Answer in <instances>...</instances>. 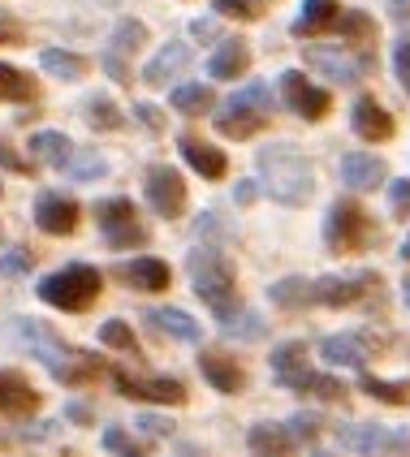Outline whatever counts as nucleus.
Instances as JSON below:
<instances>
[{"label": "nucleus", "mask_w": 410, "mask_h": 457, "mask_svg": "<svg viewBox=\"0 0 410 457\" xmlns=\"http://www.w3.org/2000/svg\"><path fill=\"white\" fill-rule=\"evenodd\" d=\"M268 104H272L268 87L255 82V87H247L242 96H233V100L216 112V129H221L225 138H251V134H259L264 121H268Z\"/></svg>", "instance_id": "39448f33"}, {"label": "nucleus", "mask_w": 410, "mask_h": 457, "mask_svg": "<svg viewBox=\"0 0 410 457\" xmlns=\"http://www.w3.org/2000/svg\"><path fill=\"white\" fill-rule=\"evenodd\" d=\"M320 350H324V362H337V367H363L372 358L363 337H329Z\"/></svg>", "instance_id": "cd10ccee"}, {"label": "nucleus", "mask_w": 410, "mask_h": 457, "mask_svg": "<svg viewBox=\"0 0 410 457\" xmlns=\"http://www.w3.org/2000/svg\"><path fill=\"white\" fill-rule=\"evenodd\" d=\"M233 199H238V204H251V199H255V181H238Z\"/></svg>", "instance_id": "603ef678"}, {"label": "nucleus", "mask_w": 410, "mask_h": 457, "mask_svg": "<svg viewBox=\"0 0 410 457\" xmlns=\"http://www.w3.org/2000/svg\"><path fill=\"white\" fill-rule=\"evenodd\" d=\"M389 169L381 155H367V152H355L341 160V181L346 186H355V190H376V186H385Z\"/></svg>", "instance_id": "dca6fc26"}, {"label": "nucleus", "mask_w": 410, "mask_h": 457, "mask_svg": "<svg viewBox=\"0 0 410 457\" xmlns=\"http://www.w3.org/2000/svg\"><path fill=\"white\" fill-rule=\"evenodd\" d=\"M372 280L376 277H324V280H311V285H315V303L320 306H350L367 294Z\"/></svg>", "instance_id": "6ab92c4d"}, {"label": "nucleus", "mask_w": 410, "mask_h": 457, "mask_svg": "<svg viewBox=\"0 0 410 457\" xmlns=\"http://www.w3.org/2000/svg\"><path fill=\"white\" fill-rule=\"evenodd\" d=\"M113 380H117V393H121V397H134V402L186 406V388H181V380H169V376H160V380H138V376H126V371H113Z\"/></svg>", "instance_id": "9d476101"}, {"label": "nucleus", "mask_w": 410, "mask_h": 457, "mask_svg": "<svg viewBox=\"0 0 410 457\" xmlns=\"http://www.w3.org/2000/svg\"><path fill=\"white\" fill-rule=\"evenodd\" d=\"M190 285L212 311H230L233 306V268L221 251H212V246L190 251Z\"/></svg>", "instance_id": "20e7f679"}, {"label": "nucleus", "mask_w": 410, "mask_h": 457, "mask_svg": "<svg viewBox=\"0 0 410 457\" xmlns=\"http://www.w3.org/2000/svg\"><path fill=\"white\" fill-rule=\"evenodd\" d=\"M104 445H108L113 453H126V457H138V453H143V445H138V440H134L130 432H121V428H108V432H104Z\"/></svg>", "instance_id": "79ce46f5"}, {"label": "nucleus", "mask_w": 410, "mask_h": 457, "mask_svg": "<svg viewBox=\"0 0 410 457\" xmlns=\"http://www.w3.org/2000/svg\"><path fill=\"white\" fill-rule=\"evenodd\" d=\"M39 298L56 311H87L100 298V272L87 263H70V268L39 280Z\"/></svg>", "instance_id": "7ed1b4c3"}, {"label": "nucleus", "mask_w": 410, "mask_h": 457, "mask_svg": "<svg viewBox=\"0 0 410 457\" xmlns=\"http://www.w3.org/2000/svg\"><path fill=\"white\" fill-rule=\"evenodd\" d=\"M186 65H190V48H186V44H164V48H160V56L147 65V74H143V78H147L152 87H160V82L178 78Z\"/></svg>", "instance_id": "393cba45"}, {"label": "nucleus", "mask_w": 410, "mask_h": 457, "mask_svg": "<svg viewBox=\"0 0 410 457\" xmlns=\"http://www.w3.org/2000/svg\"><path fill=\"white\" fill-rule=\"evenodd\" d=\"M134 112H138V121H143V126H147V129H160V126H164V117H160V112H155L152 104H138V108H134Z\"/></svg>", "instance_id": "09e8293b"}, {"label": "nucleus", "mask_w": 410, "mask_h": 457, "mask_svg": "<svg viewBox=\"0 0 410 457\" xmlns=\"http://www.w3.org/2000/svg\"><path fill=\"white\" fill-rule=\"evenodd\" d=\"M199 367H204L207 384H212L216 393H242V388H247V371H242L230 354H221V350L199 354Z\"/></svg>", "instance_id": "f3484780"}, {"label": "nucleus", "mask_w": 410, "mask_h": 457, "mask_svg": "<svg viewBox=\"0 0 410 457\" xmlns=\"http://www.w3.org/2000/svg\"><path fill=\"white\" fill-rule=\"evenodd\" d=\"M247 440H251L255 453H277L281 457V453H294V449H298L294 432H289V428H277V423H259V428H251Z\"/></svg>", "instance_id": "a878e982"}, {"label": "nucleus", "mask_w": 410, "mask_h": 457, "mask_svg": "<svg viewBox=\"0 0 410 457\" xmlns=\"http://www.w3.org/2000/svg\"><path fill=\"white\" fill-rule=\"evenodd\" d=\"M35 406H39V393L30 388V380L18 376V371H0V414L22 419V414H30Z\"/></svg>", "instance_id": "a211bd4d"}, {"label": "nucleus", "mask_w": 410, "mask_h": 457, "mask_svg": "<svg viewBox=\"0 0 410 457\" xmlns=\"http://www.w3.org/2000/svg\"><path fill=\"white\" fill-rule=\"evenodd\" d=\"M134 423H138V428H143L147 436H169V432H173V423H164L160 414H138Z\"/></svg>", "instance_id": "49530a36"}, {"label": "nucleus", "mask_w": 410, "mask_h": 457, "mask_svg": "<svg viewBox=\"0 0 410 457\" xmlns=\"http://www.w3.org/2000/svg\"><path fill=\"white\" fill-rule=\"evenodd\" d=\"M100 341L113 345V350H121V354H138V337H134L130 324H121V320H108L100 328Z\"/></svg>", "instance_id": "58836bf2"}, {"label": "nucleus", "mask_w": 410, "mask_h": 457, "mask_svg": "<svg viewBox=\"0 0 410 457\" xmlns=\"http://www.w3.org/2000/svg\"><path fill=\"white\" fill-rule=\"evenodd\" d=\"M147 320H152L155 332H169V337H178V341H199L204 328H199V320H190L186 311L178 306H160V311H147Z\"/></svg>", "instance_id": "b1692460"}, {"label": "nucleus", "mask_w": 410, "mask_h": 457, "mask_svg": "<svg viewBox=\"0 0 410 457\" xmlns=\"http://www.w3.org/2000/svg\"><path fill=\"white\" fill-rule=\"evenodd\" d=\"M65 414H70L74 423H87V419H91V410H87V406H78V402H74V406H65Z\"/></svg>", "instance_id": "5fc2aeb1"}, {"label": "nucleus", "mask_w": 410, "mask_h": 457, "mask_svg": "<svg viewBox=\"0 0 410 457\" xmlns=\"http://www.w3.org/2000/svg\"><path fill=\"white\" fill-rule=\"evenodd\" d=\"M121 280L138 294H160V289H169L173 268L164 259H130V263H121Z\"/></svg>", "instance_id": "4468645a"}, {"label": "nucleus", "mask_w": 410, "mask_h": 457, "mask_svg": "<svg viewBox=\"0 0 410 457\" xmlns=\"http://www.w3.org/2000/svg\"><path fill=\"white\" fill-rule=\"evenodd\" d=\"M0 44H22V30L13 22H0Z\"/></svg>", "instance_id": "3c124183"}, {"label": "nucleus", "mask_w": 410, "mask_h": 457, "mask_svg": "<svg viewBox=\"0 0 410 457\" xmlns=\"http://www.w3.org/2000/svg\"><path fill=\"white\" fill-rule=\"evenodd\" d=\"M221 328L238 341H255V337H264V320L255 311H233L230 306V311H221Z\"/></svg>", "instance_id": "473e14b6"}, {"label": "nucleus", "mask_w": 410, "mask_h": 457, "mask_svg": "<svg viewBox=\"0 0 410 457\" xmlns=\"http://www.w3.org/2000/svg\"><path fill=\"white\" fill-rule=\"evenodd\" d=\"M402 259H410V237H406V242H402Z\"/></svg>", "instance_id": "6e6d98bb"}, {"label": "nucleus", "mask_w": 410, "mask_h": 457, "mask_svg": "<svg viewBox=\"0 0 410 457\" xmlns=\"http://www.w3.org/2000/svg\"><path fill=\"white\" fill-rule=\"evenodd\" d=\"M181 155H186V164L195 169V173H204V178H225V152L221 147H212V143H204V138H195V134H186L178 143Z\"/></svg>", "instance_id": "412c9836"}, {"label": "nucleus", "mask_w": 410, "mask_h": 457, "mask_svg": "<svg viewBox=\"0 0 410 457\" xmlns=\"http://www.w3.org/2000/svg\"><path fill=\"white\" fill-rule=\"evenodd\" d=\"M272 371H277V380H281V384L298 380V376L307 371V350H303L298 341H285V345H277V354H272Z\"/></svg>", "instance_id": "7c9ffc66"}, {"label": "nucleus", "mask_w": 410, "mask_h": 457, "mask_svg": "<svg viewBox=\"0 0 410 457\" xmlns=\"http://www.w3.org/2000/svg\"><path fill=\"white\" fill-rule=\"evenodd\" d=\"M65 169H70V173H74L78 181H91V178H100V173H104V169H108V164H104V155L87 152V155H78V160H70Z\"/></svg>", "instance_id": "a19ab883"}, {"label": "nucleus", "mask_w": 410, "mask_h": 457, "mask_svg": "<svg viewBox=\"0 0 410 457\" xmlns=\"http://www.w3.org/2000/svg\"><path fill=\"white\" fill-rule=\"evenodd\" d=\"M363 388H367V397L389 402V406H406L410 402V384H389V380H376V376H363Z\"/></svg>", "instance_id": "e433bc0d"}, {"label": "nucleus", "mask_w": 410, "mask_h": 457, "mask_svg": "<svg viewBox=\"0 0 410 457\" xmlns=\"http://www.w3.org/2000/svg\"><path fill=\"white\" fill-rule=\"evenodd\" d=\"M389 9H393L397 22H410V0H389Z\"/></svg>", "instance_id": "864d4df0"}, {"label": "nucleus", "mask_w": 410, "mask_h": 457, "mask_svg": "<svg viewBox=\"0 0 410 457\" xmlns=\"http://www.w3.org/2000/svg\"><path fill=\"white\" fill-rule=\"evenodd\" d=\"M259 173H264V190L277 199V204H307L315 195V169L311 160H303L289 147H264L259 152Z\"/></svg>", "instance_id": "f03ea898"}, {"label": "nucleus", "mask_w": 410, "mask_h": 457, "mask_svg": "<svg viewBox=\"0 0 410 457\" xmlns=\"http://www.w3.org/2000/svg\"><path fill=\"white\" fill-rule=\"evenodd\" d=\"M147 44V26L134 22V18H126V22H117V30H113V52H138Z\"/></svg>", "instance_id": "4c0bfd02"}, {"label": "nucleus", "mask_w": 410, "mask_h": 457, "mask_svg": "<svg viewBox=\"0 0 410 457\" xmlns=\"http://www.w3.org/2000/svg\"><path fill=\"white\" fill-rule=\"evenodd\" d=\"M30 155H35L39 164H48V169H65V164L74 160V143H70L65 134H56V129H39V134L30 138Z\"/></svg>", "instance_id": "5701e85b"}, {"label": "nucleus", "mask_w": 410, "mask_h": 457, "mask_svg": "<svg viewBox=\"0 0 410 457\" xmlns=\"http://www.w3.org/2000/svg\"><path fill=\"white\" fill-rule=\"evenodd\" d=\"M268 298H272L277 306H285V311H294V306H311L315 303V285H311V280L289 277V280H277V285L268 289Z\"/></svg>", "instance_id": "c756f323"}, {"label": "nucleus", "mask_w": 410, "mask_h": 457, "mask_svg": "<svg viewBox=\"0 0 410 457\" xmlns=\"http://www.w3.org/2000/svg\"><path fill=\"white\" fill-rule=\"evenodd\" d=\"M247 65H251V48H247V39H225L221 48L212 52V61H207V74L221 78V82H230V78H242V74H247Z\"/></svg>", "instance_id": "aec40b11"}, {"label": "nucleus", "mask_w": 410, "mask_h": 457, "mask_svg": "<svg viewBox=\"0 0 410 457\" xmlns=\"http://www.w3.org/2000/svg\"><path fill=\"white\" fill-rule=\"evenodd\" d=\"M173 108L178 112H207L212 108V87H204V82H186V87H178L173 91Z\"/></svg>", "instance_id": "f704fd0d"}, {"label": "nucleus", "mask_w": 410, "mask_h": 457, "mask_svg": "<svg viewBox=\"0 0 410 457\" xmlns=\"http://www.w3.org/2000/svg\"><path fill=\"white\" fill-rule=\"evenodd\" d=\"M96 220H100L104 242H108L113 251H130V246H143V242H147V228L138 225L130 199H104V204L96 207Z\"/></svg>", "instance_id": "0eeeda50"}, {"label": "nucleus", "mask_w": 410, "mask_h": 457, "mask_svg": "<svg viewBox=\"0 0 410 457\" xmlns=\"http://www.w3.org/2000/svg\"><path fill=\"white\" fill-rule=\"evenodd\" d=\"M285 428L294 432V440H298V445H315V436L324 432V423H320V414H294V419H289Z\"/></svg>", "instance_id": "ea45409f"}, {"label": "nucleus", "mask_w": 410, "mask_h": 457, "mask_svg": "<svg viewBox=\"0 0 410 457\" xmlns=\"http://www.w3.org/2000/svg\"><path fill=\"white\" fill-rule=\"evenodd\" d=\"M39 65H44L48 74L65 78V82H74V78L87 74V61H82V56H74V52H61V48H48L44 56H39Z\"/></svg>", "instance_id": "72a5a7b5"}, {"label": "nucleus", "mask_w": 410, "mask_h": 457, "mask_svg": "<svg viewBox=\"0 0 410 457\" xmlns=\"http://www.w3.org/2000/svg\"><path fill=\"white\" fill-rule=\"evenodd\" d=\"M294 393H307V397H320V402H346V384L333 380V376H315V371H303L298 380H289Z\"/></svg>", "instance_id": "c85d7f7f"}, {"label": "nucleus", "mask_w": 410, "mask_h": 457, "mask_svg": "<svg viewBox=\"0 0 410 457\" xmlns=\"http://www.w3.org/2000/svg\"><path fill=\"white\" fill-rule=\"evenodd\" d=\"M216 13H221V18H242V22L259 18V9L247 4V0H216Z\"/></svg>", "instance_id": "c03bdc74"}, {"label": "nucleus", "mask_w": 410, "mask_h": 457, "mask_svg": "<svg viewBox=\"0 0 410 457\" xmlns=\"http://www.w3.org/2000/svg\"><path fill=\"white\" fill-rule=\"evenodd\" d=\"M82 117H87L96 129H121L126 126V112H121L113 100H104V96H91V100L82 104Z\"/></svg>", "instance_id": "2f4dec72"}, {"label": "nucleus", "mask_w": 410, "mask_h": 457, "mask_svg": "<svg viewBox=\"0 0 410 457\" xmlns=\"http://www.w3.org/2000/svg\"><path fill=\"white\" fill-rule=\"evenodd\" d=\"M0 160H4V164H9V169H13V173H30V164H26V160H18V155L9 152V147H4V143H0Z\"/></svg>", "instance_id": "8fccbe9b"}, {"label": "nucleus", "mask_w": 410, "mask_h": 457, "mask_svg": "<svg viewBox=\"0 0 410 457\" xmlns=\"http://www.w3.org/2000/svg\"><path fill=\"white\" fill-rule=\"evenodd\" d=\"M337 440L355 453H397V449H410V432L406 428H376V423H350L341 428Z\"/></svg>", "instance_id": "6e6552de"}, {"label": "nucleus", "mask_w": 410, "mask_h": 457, "mask_svg": "<svg viewBox=\"0 0 410 457\" xmlns=\"http://www.w3.org/2000/svg\"><path fill=\"white\" fill-rule=\"evenodd\" d=\"M350 126H355V134H359V138H367V143H385L389 134H393V117L381 108V100L363 96V100H355Z\"/></svg>", "instance_id": "2eb2a0df"}, {"label": "nucleus", "mask_w": 410, "mask_h": 457, "mask_svg": "<svg viewBox=\"0 0 410 457\" xmlns=\"http://www.w3.org/2000/svg\"><path fill=\"white\" fill-rule=\"evenodd\" d=\"M389 204H393V212L410 216V181H393V190H389Z\"/></svg>", "instance_id": "a18cd8bd"}, {"label": "nucleus", "mask_w": 410, "mask_h": 457, "mask_svg": "<svg viewBox=\"0 0 410 457\" xmlns=\"http://www.w3.org/2000/svg\"><path fill=\"white\" fill-rule=\"evenodd\" d=\"M147 204H152L164 220H178L181 207H186V181H181L178 169L160 164V169L147 173Z\"/></svg>", "instance_id": "9b49d317"}, {"label": "nucleus", "mask_w": 410, "mask_h": 457, "mask_svg": "<svg viewBox=\"0 0 410 457\" xmlns=\"http://www.w3.org/2000/svg\"><path fill=\"white\" fill-rule=\"evenodd\" d=\"M367 237H372V220H367V212L359 204L341 199V204L329 207V216H324V242L337 254H355Z\"/></svg>", "instance_id": "423d86ee"}, {"label": "nucleus", "mask_w": 410, "mask_h": 457, "mask_svg": "<svg viewBox=\"0 0 410 457\" xmlns=\"http://www.w3.org/2000/svg\"><path fill=\"white\" fill-rule=\"evenodd\" d=\"M281 100L289 104L298 117H307V121H320V117L333 108V96H329L324 87H315L307 74H298V70L281 74Z\"/></svg>", "instance_id": "1a4fd4ad"}, {"label": "nucleus", "mask_w": 410, "mask_h": 457, "mask_svg": "<svg viewBox=\"0 0 410 457\" xmlns=\"http://www.w3.org/2000/svg\"><path fill=\"white\" fill-rule=\"evenodd\" d=\"M337 18H341V4L337 0H303V13H298V22H294V35H324V30H333Z\"/></svg>", "instance_id": "4be33fe9"}, {"label": "nucleus", "mask_w": 410, "mask_h": 457, "mask_svg": "<svg viewBox=\"0 0 410 457\" xmlns=\"http://www.w3.org/2000/svg\"><path fill=\"white\" fill-rule=\"evenodd\" d=\"M18 341H22L30 354L39 358L44 367H48L56 380L65 384H82L96 376V362L87 354H78V350H70L56 332L48 328V324H39V320H30V315H22V324H18Z\"/></svg>", "instance_id": "f257e3e1"}, {"label": "nucleus", "mask_w": 410, "mask_h": 457, "mask_svg": "<svg viewBox=\"0 0 410 457\" xmlns=\"http://www.w3.org/2000/svg\"><path fill=\"white\" fill-rule=\"evenodd\" d=\"M78 204L70 195H56V190H44L39 199H35V225L52 233V237H65V233H74L78 228Z\"/></svg>", "instance_id": "f8f14e48"}, {"label": "nucleus", "mask_w": 410, "mask_h": 457, "mask_svg": "<svg viewBox=\"0 0 410 457\" xmlns=\"http://www.w3.org/2000/svg\"><path fill=\"white\" fill-rule=\"evenodd\" d=\"M393 70H397V82L410 91V35H402L393 48Z\"/></svg>", "instance_id": "37998d69"}, {"label": "nucleus", "mask_w": 410, "mask_h": 457, "mask_svg": "<svg viewBox=\"0 0 410 457\" xmlns=\"http://www.w3.org/2000/svg\"><path fill=\"white\" fill-rule=\"evenodd\" d=\"M307 61L315 65V70H324L329 78H337V82H359L363 70H372V52H341V48H311Z\"/></svg>", "instance_id": "ddd939ff"}, {"label": "nucleus", "mask_w": 410, "mask_h": 457, "mask_svg": "<svg viewBox=\"0 0 410 457\" xmlns=\"http://www.w3.org/2000/svg\"><path fill=\"white\" fill-rule=\"evenodd\" d=\"M337 30H341V39H346V48H359V52H372V39H376V22L355 9V13H341L337 18Z\"/></svg>", "instance_id": "bb28decb"}, {"label": "nucleus", "mask_w": 410, "mask_h": 457, "mask_svg": "<svg viewBox=\"0 0 410 457\" xmlns=\"http://www.w3.org/2000/svg\"><path fill=\"white\" fill-rule=\"evenodd\" d=\"M30 96H35V78L13 65H0V100H30Z\"/></svg>", "instance_id": "c9c22d12"}, {"label": "nucleus", "mask_w": 410, "mask_h": 457, "mask_svg": "<svg viewBox=\"0 0 410 457\" xmlns=\"http://www.w3.org/2000/svg\"><path fill=\"white\" fill-rule=\"evenodd\" d=\"M4 272H9V277L30 272V254H26V251H9V254H4Z\"/></svg>", "instance_id": "de8ad7c7"}]
</instances>
